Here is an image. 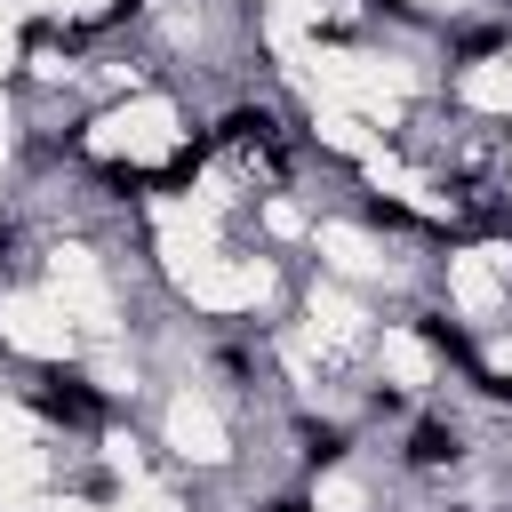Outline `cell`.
<instances>
[{
	"instance_id": "cell-1",
	"label": "cell",
	"mask_w": 512,
	"mask_h": 512,
	"mask_svg": "<svg viewBox=\"0 0 512 512\" xmlns=\"http://www.w3.org/2000/svg\"><path fill=\"white\" fill-rule=\"evenodd\" d=\"M392 16H416V24H456V16H472L480 0H384Z\"/></svg>"
}]
</instances>
